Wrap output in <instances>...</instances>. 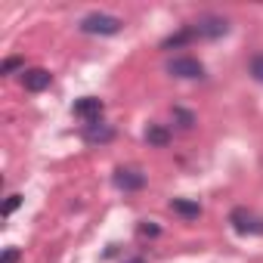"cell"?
<instances>
[{"label": "cell", "instance_id": "obj_3", "mask_svg": "<svg viewBox=\"0 0 263 263\" xmlns=\"http://www.w3.org/2000/svg\"><path fill=\"white\" fill-rule=\"evenodd\" d=\"M167 74L177 78V81H201L204 78V65L195 56H174L167 62Z\"/></svg>", "mask_w": 263, "mask_h": 263}, {"label": "cell", "instance_id": "obj_13", "mask_svg": "<svg viewBox=\"0 0 263 263\" xmlns=\"http://www.w3.org/2000/svg\"><path fill=\"white\" fill-rule=\"evenodd\" d=\"M248 74H251L257 84H263V53H254V56L248 59Z\"/></svg>", "mask_w": 263, "mask_h": 263}, {"label": "cell", "instance_id": "obj_5", "mask_svg": "<svg viewBox=\"0 0 263 263\" xmlns=\"http://www.w3.org/2000/svg\"><path fill=\"white\" fill-rule=\"evenodd\" d=\"M111 183H115L121 192H140V189H146L149 177H146L140 167H118V171L111 174Z\"/></svg>", "mask_w": 263, "mask_h": 263}, {"label": "cell", "instance_id": "obj_4", "mask_svg": "<svg viewBox=\"0 0 263 263\" xmlns=\"http://www.w3.org/2000/svg\"><path fill=\"white\" fill-rule=\"evenodd\" d=\"M229 226L238 235H263V217H257L248 208H232L229 211Z\"/></svg>", "mask_w": 263, "mask_h": 263}, {"label": "cell", "instance_id": "obj_10", "mask_svg": "<svg viewBox=\"0 0 263 263\" xmlns=\"http://www.w3.org/2000/svg\"><path fill=\"white\" fill-rule=\"evenodd\" d=\"M171 140H174V134H171L167 124H149V127H146V143H149L152 149H167Z\"/></svg>", "mask_w": 263, "mask_h": 263}, {"label": "cell", "instance_id": "obj_8", "mask_svg": "<svg viewBox=\"0 0 263 263\" xmlns=\"http://www.w3.org/2000/svg\"><path fill=\"white\" fill-rule=\"evenodd\" d=\"M195 41H198L195 25H180V31H174V34H167V37L161 41V50H164V53L183 50V47H189V44H195Z\"/></svg>", "mask_w": 263, "mask_h": 263}, {"label": "cell", "instance_id": "obj_17", "mask_svg": "<svg viewBox=\"0 0 263 263\" xmlns=\"http://www.w3.org/2000/svg\"><path fill=\"white\" fill-rule=\"evenodd\" d=\"M19 260H22V251L19 248H7L4 257H0V263H19Z\"/></svg>", "mask_w": 263, "mask_h": 263}, {"label": "cell", "instance_id": "obj_12", "mask_svg": "<svg viewBox=\"0 0 263 263\" xmlns=\"http://www.w3.org/2000/svg\"><path fill=\"white\" fill-rule=\"evenodd\" d=\"M171 118H174L183 130H192V127H195V121H198V118H195L189 108H183V105H174V108H171Z\"/></svg>", "mask_w": 263, "mask_h": 263}, {"label": "cell", "instance_id": "obj_16", "mask_svg": "<svg viewBox=\"0 0 263 263\" xmlns=\"http://www.w3.org/2000/svg\"><path fill=\"white\" fill-rule=\"evenodd\" d=\"M19 204H22V195H10V198H7V204H4V217L16 214V211H19Z\"/></svg>", "mask_w": 263, "mask_h": 263}, {"label": "cell", "instance_id": "obj_9", "mask_svg": "<svg viewBox=\"0 0 263 263\" xmlns=\"http://www.w3.org/2000/svg\"><path fill=\"white\" fill-rule=\"evenodd\" d=\"M50 84H53V74L47 68H25L22 71V87L28 93H44Z\"/></svg>", "mask_w": 263, "mask_h": 263}, {"label": "cell", "instance_id": "obj_14", "mask_svg": "<svg viewBox=\"0 0 263 263\" xmlns=\"http://www.w3.org/2000/svg\"><path fill=\"white\" fill-rule=\"evenodd\" d=\"M16 71H25V59L22 56H10L7 62H4V68H0V74H16Z\"/></svg>", "mask_w": 263, "mask_h": 263}, {"label": "cell", "instance_id": "obj_2", "mask_svg": "<svg viewBox=\"0 0 263 263\" xmlns=\"http://www.w3.org/2000/svg\"><path fill=\"white\" fill-rule=\"evenodd\" d=\"M192 25H195L198 41H220V37L229 34V19L220 16V13H201Z\"/></svg>", "mask_w": 263, "mask_h": 263}, {"label": "cell", "instance_id": "obj_11", "mask_svg": "<svg viewBox=\"0 0 263 263\" xmlns=\"http://www.w3.org/2000/svg\"><path fill=\"white\" fill-rule=\"evenodd\" d=\"M171 211L183 220H198L201 217V204L192 198H171Z\"/></svg>", "mask_w": 263, "mask_h": 263}, {"label": "cell", "instance_id": "obj_1", "mask_svg": "<svg viewBox=\"0 0 263 263\" xmlns=\"http://www.w3.org/2000/svg\"><path fill=\"white\" fill-rule=\"evenodd\" d=\"M121 28H124V19L111 16V13H99V10L87 13L78 22V31L87 37H111V34H121Z\"/></svg>", "mask_w": 263, "mask_h": 263}, {"label": "cell", "instance_id": "obj_6", "mask_svg": "<svg viewBox=\"0 0 263 263\" xmlns=\"http://www.w3.org/2000/svg\"><path fill=\"white\" fill-rule=\"evenodd\" d=\"M102 111H105V102H102L99 96H81V99L71 105V115H74V118H81L84 124L99 121V118H102Z\"/></svg>", "mask_w": 263, "mask_h": 263}, {"label": "cell", "instance_id": "obj_18", "mask_svg": "<svg viewBox=\"0 0 263 263\" xmlns=\"http://www.w3.org/2000/svg\"><path fill=\"white\" fill-rule=\"evenodd\" d=\"M124 263H149V260H146V257H140V254H137V257H130V260H124Z\"/></svg>", "mask_w": 263, "mask_h": 263}, {"label": "cell", "instance_id": "obj_15", "mask_svg": "<svg viewBox=\"0 0 263 263\" xmlns=\"http://www.w3.org/2000/svg\"><path fill=\"white\" fill-rule=\"evenodd\" d=\"M140 235L143 238H155V235H161V226H155L152 220H143L140 223Z\"/></svg>", "mask_w": 263, "mask_h": 263}, {"label": "cell", "instance_id": "obj_7", "mask_svg": "<svg viewBox=\"0 0 263 263\" xmlns=\"http://www.w3.org/2000/svg\"><path fill=\"white\" fill-rule=\"evenodd\" d=\"M84 140H87L90 146H105V143L115 140V127L105 124L102 118H99V121H90V124H84Z\"/></svg>", "mask_w": 263, "mask_h": 263}]
</instances>
